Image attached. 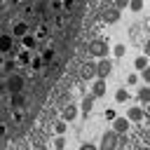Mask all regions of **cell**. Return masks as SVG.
<instances>
[{
    "label": "cell",
    "instance_id": "6da1fadb",
    "mask_svg": "<svg viewBox=\"0 0 150 150\" xmlns=\"http://www.w3.org/2000/svg\"><path fill=\"white\" fill-rule=\"evenodd\" d=\"M21 89H23V77L19 73L7 75V91L9 94H21Z\"/></svg>",
    "mask_w": 150,
    "mask_h": 150
},
{
    "label": "cell",
    "instance_id": "7a4b0ae2",
    "mask_svg": "<svg viewBox=\"0 0 150 150\" xmlns=\"http://www.w3.org/2000/svg\"><path fill=\"white\" fill-rule=\"evenodd\" d=\"M80 115H82L80 105H75V103H68V105L63 108V112H61V120H66V122H75Z\"/></svg>",
    "mask_w": 150,
    "mask_h": 150
},
{
    "label": "cell",
    "instance_id": "3957f363",
    "mask_svg": "<svg viewBox=\"0 0 150 150\" xmlns=\"http://www.w3.org/2000/svg\"><path fill=\"white\" fill-rule=\"evenodd\" d=\"M127 117L131 120V124H138V122H143L145 112H143V108H141V105H129V110H127Z\"/></svg>",
    "mask_w": 150,
    "mask_h": 150
},
{
    "label": "cell",
    "instance_id": "277c9868",
    "mask_svg": "<svg viewBox=\"0 0 150 150\" xmlns=\"http://www.w3.org/2000/svg\"><path fill=\"white\" fill-rule=\"evenodd\" d=\"M110 70H112V63H110V59H101V61H98V66H96V75L105 80V77L110 75Z\"/></svg>",
    "mask_w": 150,
    "mask_h": 150
},
{
    "label": "cell",
    "instance_id": "5b68a950",
    "mask_svg": "<svg viewBox=\"0 0 150 150\" xmlns=\"http://www.w3.org/2000/svg\"><path fill=\"white\" fill-rule=\"evenodd\" d=\"M129 124H131V120L124 115V117H117L115 122H112V131L115 134H124V131H129Z\"/></svg>",
    "mask_w": 150,
    "mask_h": 150
},
{
    "label": "cell",
    "instance_id": "8992f818",
    "mask_svg": "<svg viewBox=\"0 0 150 150\" xmlns=\"http://www.w3.org/2000/svg\"><path fill=\"white\" fill-rule=\"evenodd\" d=\"M94 98H96L94 94H89V96H84V98H82L80 110H82V115H84V117H89V115H91V110H94Z\"/></svg>",
    "mask_w": 150,
    "mask_h": 150
},
{
    "label": "cell",
    "instance_id": "52a82bcc",
    "mask_svg": "<svg viewBox=\"0 0 150 150\" xmlns=\"http://www.w3.org/2000/svg\"><path fill=\"white\" fill-rule=\"evenodd\" d=\"M12 35L19 38V40H21L23 35H28V23H26V21H16V23L12 26Z\"/></svg>",
    "mask_w": 150,
    "mask_h": 150
},
{
    "label": "cell",
    "instance_id": "ba28073f",
    "mask_svg": "<svg viewBox=\"0 0 150 150\" xmlns=\"http://www.w3.org/2000/svg\"><path fill=\"white\" fill-rule=\"evenodd\" d=\"M38 40H40L38 35L28 33V35H23V38H21V47H23V49H30V52H33V49H35V45H38Z\"/></svg>",
    "mask_w": 150,
    "mask_h": 150
},
{
    "label": "cell",
    "instance_id": "9c48e42d",
    "mask_svg": "<svg viewBox=\"0 0 150 150\" xmlns=\"http://www.w3.org/2000/svg\"><path fill=\"white\" fill-rule=\"evenodd\" d=\"M129 87H120L115 89V103H129Z\"/></svg>",
    "mask_w": 150,
    "mask_h": 150
},
{
    "label": "cell",
    "instance_id": "30bf717a",
    "mask_svg": "<svg viewBox=\"0 0 150 150\" xmlns=\"http://www.w3.org/2000/svg\"><path fill=\"white\" fill-rule=\"evenodd\" d=\"M16 61H19V66H30V61H33L30 49H21V52L16 54Z\"/></svg>",
    "mask_w": 150,
    "mask_h": 150
},
{
    "label": "cell",
    "instance_id": "8fae6325",
    "mask_svg": "<svg viewBox=\"0 0 150 150\" xmlns=\"http://www.w3.org/2000/svg\"><path fill=\"white\" fill-rule=\"evenodd\" d=\"M91 94H94L96 98L105 94V80H103V77H98V80H96V82L91 84Z\"/></svg>",
    "mask_w": 150,
    "mask_h": 150
},
{
    "label": "cell",
    "instance_id": "7c38bea8",
    "mask_svg": "<svg viewBox=\"0 0 150 150\" xmlns=\"http://www.w3.org/2000/svg\"><path fill=\"white\" fill-rule=\"evenodd\" d=\"M12 47H14V35H2V42H0L2 54H9V52H12Z\"/></svg>",
    "mask_w": 150,
    "mask_h": 150
},
{
    "label": "cell",
    "instance_id": "4fadbf2b",
    "mask_svg": "<svg viewBox=\"0 0 150 150\" xmlns=\"http://www.w3.org/2000/svg\"><path fill=\"white\" fill-rule=\"evenodd\" d=\"M89 49H91V54H94V56H105V52H108L105 42H101V40H98V42H91V47H89Z\"/></svg>",
    "mask_w": 150,
    "mask_h": 150
},
{
    "label": "cell",
    "instance_id": "5bb4252c",
    "mask_svg": "<svg viewBox=\"0 0 150 150\" xmlns=\"http://www.w3.org/2000/svg\"><path fill=\"white\" fill-rule=\"evenodd\" d=\"M134 68H136V73L145 70V68H148V54H141V56H136V59H134Z\"/></svg>",
    "mask_w": 150,
    "mask_h": 150
},
{
    "label": "cell",
    "instance_id": "9a60e30c",
    "mask_svg": "<svg viewBox=\"0 0 150 150\" xmlns=\"http://www.w3.org/2000/svg\"><path fill=\"white\" fill-rule=\"evenodd\" d=\"M143 7H145V0H131L129 2V12H134V14H138Z\"/></svg>",
    "mask_w": 150,
    "mask_h": 150
},
{
    "label": "cell",
    "instance_id": "2e32d148",
    "mask_svg": "<svg viewBox=\"0 0 150 150\" xmlns=\"http://www.w3.org/2000/svg\"><path fill=\"white\" fill-rule=\"evenodd\" d=\"M138 98H141L143 103H148V101H150V84H145V87H141V89H138Z\"/></svg>",
    "mask_w": 150,
    "mask_h": 150
},
{
    "label": "cell",
    "instance_id": "e0dca14e",
    "mask_svg": "<svg viewBox=\"0 0 150 150\" xmlns=\"http://www.w3.org/2000/svg\"><path fill=\"white\" fill-rule=\"evenodd\" d=\"M42 66H45V59H42V54H40V56H33V61H30V68H33V70H40Z\"/></svg>",
    "mask_w": 150,
    "mask_h": 150
},
{
    "label": "cell",
    "instance_id": "ac0fdd59",
    "mask_svg": "<svg viewBox=\"0 0 150 150\" xmlns=\"http://www.w3.org/2000/svg\"><path fill=\"white\" fill-rule=\"evenodd\" d=\"M16 63H19V61H5L2 73H5V75H12V73H14V68H16Z\"/></svg>",
    "mask_w": 150,
    "mask_h": 150
},
{
    "label": "cell",
    "instance_id": "d6986e66",
    "mask_svg": "<svg viewBox=\"0 0 150 150\" xmlns=\"http://www.w3.org/2000/svg\"><path fill=\"white\" fill-rule=\"evenodd\" d=\"M124 52H127V47H124V45H122V42H120V45H115V47H112V56H115V59H120V56H124Z\"/></svg>",
    "mask_w": 150,
    "mask_h": 150
},
{
    "label": "cell",
    "instance_id": "ffe728a7",
    "mask_svg": "<svg viewBox=\"0 0 150 150\" xmlns=\"http://www.w3.org/2000/svg\"><path fill=\"white\" fill-rule=\"evenodd\" d=\"M103 117H105L108 122H115L120 115H117V110H115V108H105V115H103Z\"/></svg>",
    "mask_w": 150,
    "mask_h": 150
},
{
    "label": "cell",
    "instance_id": "44dd1931",
    "mask_svg": "<svg viewBox=\"0 0 150 150\" xmlns=\"http://www.w3.org/2000/svg\"><path fill=\"white\" fill-rule=\"evenodd\" d=\"M66 148V138L61 136V134H56V138H54V150H63Z\"/></svg>",
    "mask_w": 150,
    "mask_h": 150
},
{
    "label": "cell",
    "instance_id": "7402d4cb",
    "mask_svg": "<svg viewBox=\"0 0 150 150\" xmlns=\"http://www.w3.org/2000/svg\"><path fill=\"white\" fill-rule=\"evenodd\" d=\"M138 75H141V73H138ZM138 75H136V73L127 75V87H136V84H138Z\"/></svg>",
    "mask_w": 150,
    "mask_h": 150
},
{
    "label": "cell",
    "instance_id": "603a6c76",
    "mask_svg": "<svg viewBox=\"0 0 150 150\" xmlns=\"http://www.w3.org/2000/svg\"><path fill=\"white\" fill-rule=\"evenodd\" d=\"M66 124H68V122H66V120H59V122H56V127H54V131H56V134H61V136H63V134H66Z\"/></svg>",
    "mask_w": 150,
    "mask_h": 150
},
{
    "label": "cell",
    "instance_id": "cb8c5ba5",
    "mask_svg": "<svg viewBox=\"0 0 150 150\" xmlns=\"http://www.w3.org/2000/svg\"><path fill=\"white\" fill-rule=\"evenodd\" d=\"M117 16H120V9L115 7L112 12H108V16H105V21H110V23H115V21H117Z\"/></svg>",
    "mask_w": 150,
    "mask_h": 150
},
{
    "label": "cell",
    "instance_id": "d4e9b609",
    "mask_svg": "<svg viewBox=\"0 0 150 150\" xmlns=\"http://www.w3.org/2000/svg\"><path fill=\"white\" fill-rule=\"evenodd\" d=\"M42 59H45V63H49V61L54 59V49H52V47H47V49L42 52Z\"/></svg>",
    "mask_w": 150,
    "mask_h": 150
},
{
    "label": "cell",
    "instance_id": "484cf974",
    "mask_svg": "<svg viewBox=\"0 0 150 150\" xmlns=\"http://www.w3.org/2000/svg\"><path fill=\"white\" fill-rule=\"evenodd\" d=\"M12 105L16 108V105H23V96L21 94H12Z\"/></svg>",
    "mask_w": 150,
    "mask_h": 150
},
{
    "label": "cell",
    "instance_id": "4316f807",
    "mask_svg": "<svg viewBox=\"0 0 150 150\" xmlns=\"http://www.w3.org/2000/svg\"><path fill=\"white\" fill-rule=\"evenodd\" d=\"M141 80H143L145 84H150V66H148L145 70H141Z\"/></svg>",
    "mask_w": 150,
    "mask_h": 150
},
{
    "label": "cell",
    "instance_id": "83f0119b",
    "mask_svg": "<svg viewBox=\"0 0 150 150\" xmlns=\"http://www.w3.org/2000/svg\"><path fill=\"white\" fill-rule=\"evenodd\" d=\"M80 150H98V145H96V143H82Z\"/></svg>",
    "mask_w": 150,
    "mask_h": 150
},
{
    "label": "cell",
    "instance_id": "f1b7e54d",
    "mask_svg": "<svg viewBox=\"0 0 150 150\" xmlns=\"http://www.w3.org/2000/svg\"><path fill=\"white\" fill-rule=\"evenodd\" d=\"M129 2L131 0H115V7L117 9H124V7H129Z\"/></svg>",
    "mask_w": 150,
    "mask_h": 150
},
{
    "label": "cell",
    "instance_id": "f546056e",
    "mask_svg": "<svg viewBox=\"0 0 150 150\" xmlns=\"http://www.w3.org/2000/svg\"><path fill=\"white\" fill-rule=\"evenodd\" d=\"M73 5H75V0H63V9H73Z\"/></svg>",
    "mask_w": 150,
    "mask_h": 150
},
{
    "label": "cell",
    "instance_id": "4dcf8cb0",
    "mask_svg": "<svg viewBox=\"0 0 150 150\" xmlns=\"http://www.w3.org/2000/svg\"><path fill=\"white\" fill-rule=\"evenodd\" d=\"M52 7H54V9H59V7H63V0H52Z\"/></svg>",
    "mask_w": 150,
    "mask_h": 150
},
{
    "label": "cell",
    "instance_id": "1f68e13d",
    "mask_svg": "<svg viewBox=\"0 0 150 150\" xmlns=\"http://www.w3.org/2000/svg\"><path fill=\"white\" fill-rule=\"evenodd\" d=\"M45 35H47V28H45V26H42V28H40V30H38V38H45Z\"/></svg>",
    "mask_w": 150,
    "mask_h": 150
},
{
    "label": "cell",
    "instance_id": "d6a6232c",
    "mask_svg": "<svg viewBox=\"0 0 150 150\" xmlns=\"http://www.w3.org/2000/svg\"><path fill=\"white\" fill-rule=\"evenodd\" d=\"M145 54H148V56H150V38H148V40H145Z\"/></svg>",
    "mask_w": 150,
    "mask_h": 150
}]
</instances>
